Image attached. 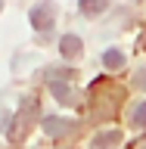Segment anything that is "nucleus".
Returning a JSON list of instances; mask_svg holds the SVG:
<instances>
[{
	"mask_svg": "<svg viewBox=\"0 0 146 149\" xmlns=\"http://www.w3.org/2000/svg\"><path fill=\"white\" fill-rule=\"evenodd\" d=\"M134 84H137L140 90H146V68H143V72H137V78H134Z\"/></svg>",
	"mask_w": 146,
	"mask_h": 149,
	"instance_id": "6e6552de",
	"label": "nucleus"
},
{
	"mask_svg": "<svg viewBox=\"0 0 146 149\" xmlns=\"http://www.w3.org/2000/svg\"><path fill=\"white\" fill-rule=\"evenodd\" d=\"M81 37H78V34H65L62 37V40H59V53H62L65 56V59H75V56H78V53H81Z\"/></svg>",
	"mask_w": 146,
	"mask_h": 149,
	"instance_id": "f03ea898",
	"label": "nucleus"
},
{
	"mask_svg": "<svg viewBox=\"0 0 146 149\" xmlns=\"http://www.w3.org/2000/svg\"><path fill=\"white\" fill-rule=\"evenodd\" d=\"M0 6H3V0H0Z\"/></svg>",
	"mask_w": 146,
	"mask_h": 149,
	"instance_id": "1a4fd4ad",
	"label": "nucleus"
},
{
	"mask_svg": "<svg viewBox=\"0 0 146 149\" xmlns=\"http://www.w3.org/2000/svg\"><path fill=\"white\" fill-rule=\"evenodd\" d=\"M131 121H134V127H146V100L134 106V112H131Z\"/></svg>",
	"mask_w": 146,
	"mask_h": 149,
	"instance_id": "423d86ee",
	"label": "nucleus"
},
{
	"mask_svg": "<svg viewBox=\"0 0 146 149\" xmlns=\"http://www.w3.org/2000/svg\"><path fill=\"white\" fill-rule=\"evenodd\" d=\"M53 22H56V3L44 0V3H37V6L31 9V25H34L37 31H50Z\"/></svg>",
	"mask_w": 146,
	"mask_h": 149,
	"instance_id": "f257e3e1",
	"label": "nucleus"
},
{
	"mask_svg": "<svg viewBox=\"0 0 146 149\" xmlns=\"http://www.w3.org/2000/svg\"><path fill=\"white\" fill-rule=\"evenodd\" d=\"M103 65H106L109 72H118L121 65H124V53H121V50H106V56H103Z\"/></svg>",
	"mask_w": 146,
	"mask_h": 149,
	"instance_id": "20e7f679",
	"label": "nucleus"
},
{
	"mask_svg": "<svg viewBox=\"0 0 146 149\" xmlns=\"http://www.w3.org/2000/svg\"><path fill=\"white\" fill-rule=\"evenodd\" d=\"M106 6H109V0H81V13L84 16H96V13H103Z\"/></svg>",
	"mask_w": 146,
	"mask_h": 149,
	"instance_id": "39448f33",
	"label": "nucleus"
},
{
	"mask_svg": "<svg viewBox=\"0 0 146 149\" xmlns=\"http://www.w3.org/2000/svg\"><path fill=\"white\" fill-rule=\"evenodd\" d=\"M44 130L50 134V137H65V134L72 130V121H68V118H47L44 121Z\"/></svg>",
	"mask_w": 146,
	"mask_h": 149,
	"instance_id": "7ed1b4c3",
	"label": "nucleus"
},
{
	"mask_svg": "<svg viewBox=\"0 0 146 149\" xmlns=\"http://www.w3.org/2000/svg\"><path fill=\"white\" fill-rule=\"evenodd\" d=\"M115 143H118V130H112V134H100L96 143H93V149H106V146H115Z\"/></svg>",
	"mask_w": 146,
	"mask_h": 149,
	"instance_id": "0eeeda50",
	"label": "nucleus"
}]
</instances>
